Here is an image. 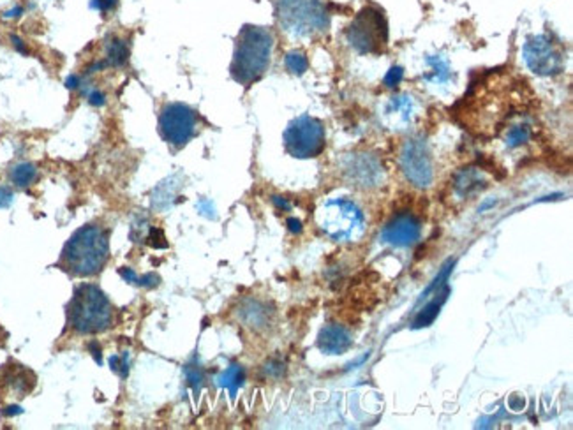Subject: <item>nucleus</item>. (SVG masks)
Returning <instances> with one entry per match:
<instances>
[{"label": "nucleus", "instance_id": "7c9ffc66", "mask_svg": "<svg viewBox=\"0 0 573 430\" xmlns=\"http://www.w3.org/2000/svg\"><path fill=\"white\" fill-rule=\"evenodd\" d=\"M94 7L99 11H113L117 7V0H94Z\"/></svg>", "mask_w": 573, "mask_h": 430}, {"label": "nucleus", "instance_id": "2eb2a0df", "mask_svg": "<svg viewBox=\"0 0 573 430\" xmlns=\"http://www.w3.org/2000/svg\"><path fill=\"white\" fill-rule=\"evenodd\" d=\"M485 173L478 168L461 169L456 175V180H453V189H456L457 194L462 196V198H468V196L482 191V189H485Z\"/></svg>", "mask_w": 573, "mask_h": 430}, {"label": "nucleus", "instance_id": "393cba45", "mask_svg": "<svg viewBox=\"0 0 573 430\" xmlns=\"http://www.w3.org/2000/svg\"><path fill=\"white\" fill-rule=\"evenodd\" d=\"M402 78H404V69L399 68V65H394V68L387 73V76H384V80H383L384 87H388V88L397 87V85L402 81Z\"/></svg>", "mask_w": 573, "mask_h": 430}, {"label": "nucleus", "instance_id": "5701e85b", "mask_svg": "<svg viewBox=\"0 0 573 430\" xmlns=\"http://www.w3.org/2000/svg\"><path fill=\"white\" fill-rule=\"evenodd\" d=\"M284 64H286L288 71L291 74H297V76L304 74L307 68H309V61H307V57L302 51H290L286 55V58H284Z\"/></svg>", "mask_w": 573, "mask_h": 430}, {"label": "nucleus", "instance_id": "2f4dec72", "mask_svg": "<svg viewBox=\"0 0 573 430\" xmlns=\"http://www.w3.org/2000/svg\"><path fill=\"white\" fill-rule=\"evenodd\" d=\"M272 201L275 203V206H279V209H283V210H290L291 209L290 201H288L286 198H283V196H273Z\"/></svg>", "mask_w": 573, "mask_h": 430}, {"label": "nucleus", "instance_id": "6e6552de", "mask_svg": "<svg viewBox=\"0 0 573 430\" xmlns=\"http://www.w3.org/2000/svg\"><path fill=\"white\" fill-rule=\"evenodd\" d=\"M198 115L182 103H172L162 108L159 115V135L166 143L175 148H182L196 136Z\"/></svg>", "mask_w": 573, "mask_h": 430}, {"label": "nucleus", "instance_id": "f03ea898", "mask_svg": "<svg viewBox=\"0 0 573 430\" xmlns=\"http://www.w3.org/2000/svg\"><path fill=\"white\" fill-rule=\"evenodd\" d=\"M110 242L108 233L98 224L80 228L61 254V266L75 277H90L102 270L108 261Z\"/></svg>", "mask_w": 573, "mask_h": 430}, {"label": "nucleus", "instance_id": "bb28decb", "mask_svg": "<svg viewBox=\"0 0 573 430\" xmlns=\"http://www.w3.org/2000/svg\"><path fill=\"white\" fill-rule=\"evenodd\" d=\"M265 372L272 377H280L284 374V363L279 362V360H272V362H268L267 367H265Z\"/></svg>", "mask_w": 573, "mask_h": 430}, {"label": "nucleus", "instance_id": "4468645a", "mask_svg": "<svg viewBox=\"0 0 573 430\" xmlns=\"http://www.w3.org/2000/svg\"><path fill=\"white\" fill-rule=\"evenodd\" d=\"M353 346V337L341 325H327L317 335V347L325 355H344Z\"/></svg>", "mask_w": 573, "mask_h": 430}, {"label": "nucleus", "instance_id": "9b49d317", "mask_svg": "<svg viewBox=\"0 0 573 430\" xmlns=\"http://www.w3.org/2000/svg\"><path fill=\"white\" fill-rule=\"evenodd\" d=\"M344 173L351 185L362 189L378 187L383 182L384 169L378 157L369 154H351L344 162Z\"/></svg>", "mask_w": 573, "mask_h": 430}, {"label": "nucleus", "instance_id": "b1692460", "mask_svg": "<svg viewBox=\"0 0 573 430\" xmlns=\"http://www.w3.org/2000/svg\"><path fill=\"white\" fill-rule=\"evenodd\" d=\"M452 268H453V261L446 263V265L441 268V272L438 273V277H436V279L432 280L431 286H429L427 289H425L424 293H421L420 300L427 298V296L431 295L432 291H436V289H439V286H445V283H446V279H448V276H450V272H452Z\"/></svg>", "mask_w": 573, "mask_h": 430}, {"label": "nucleus", "instance_id": "a211bd4d", "mask_svg": "<svg viewBox=\"0 0 573 430\" xmlns=\"http://www.w3.org/2000/svg\"><path fill=\"white\" fill-rule=\"evenodd\" d=\"M243 381H246V370H243L242 365H229L219 377H217V384L224 390L229 392V395L235 397L238 388L242 387Z\"/></svg>", "mask_w": 573, "mask_h": 430}, {"label": "nucleus", "instance_id": "cd10ccee", "mask_svg": "<svg viewBox=\"0 0 573 430\" xmlns=\"http://www.w3.org/2000/svg\"><path fill=\"white\" fill-rule=\"evenodd\" d=\"M110 363H112V369L117 370L122 377L127 376V362H125V360H122L118 357H112L110 358Z\"/></svg>", "mask_w": 573, "mask_h": 430}, {"label": "nucleus", "instance_id": "9d476101", "mask_svg": "<svg viewBox=\"0 0 573 430\" xmlns=\"http://www.w3.org/2000/svg\"><path fill=\"white\" fill-rule=\"evenodd\" d=\"M522 57L527 68L538 76H556L564 68L563 55L547 36L530 37L522 48Z\"/></svg>", "mask_w": 573, "mask_h": 430}, {"label": "nucleus", "instance_id": "20e7f679", "mask_svg": "<svg viewBox=\"0 0 573 430\" xmlns=\"http://www.w3.org/2000/svg\"><path fill=\"white\" fill-rule=\"evenodd\" d=\"M280 27L295 37L323 34L330 27V14L323 0H275Z\"/></svg>", "mask_w": 573, "mask_h": 430}, {"label": "nucleus", "instance_id": "72a5a7b5", "mask_svg": "<svg viewBox=\"0 0 573 430\" xmlns=\"http://www.w3.org/2000/svg\"><path fill=\"white\" fill-rule=\"evenodd\" d=\"M11 41H13L14 48H16V50L20 51V53H27V48H25L23 41H21V39H18L16 36H13V37H11Z\"/></svg>", "mask_w": 573, "mask_h": 430}, {"label": "nucleus", "instance_id": "7ed1b4c3", "mask_svg": "<svg viewBox=\"0 0 573 430\" xmlns=\"http://www.w3.org/2000/svg\"><path fill=\"white\" fill-rule=\"evenodd\" d=\"M113 320V307L108 296L94 284L76 288L68 305V325L81 335L105 332Z\"/></svg>", "mask_w": 573, "mask_h": 430}, {"label": "nucleus", "instance_id": "1a4fd4ad", "mask_svg": "<svg viewBox=\"0 0 573 430\" xmlns=\"http://www.w3.org/2000/svg\"><path fill=\"white\" fill-rule=\"evenodd\" d=\"M399 162H401V169L409 184L419 189L431 187L432 180H434V166H432L431 150H429L425 140H408L402 145Z\"/></svg>", "mask_w": 573, "mask_h": 430}, {"label": "nucleus", "instance_id": "f704fd0d", "mask_svg": "<svg viewBox=\"0 0 573 430\" xmlns=\"http://www.w3.org/2000/svg\"><path fill=\"white\" fill-rule=\"evenodd\" d=\"M6 413H7V414H18V413H21V409H20V407L13 406V407H7Z\"/></svg>", "mask_w": 573, "mask_h": 430}, {"label": "nucleus", "instance_id": "dca6fc26", "mask_svg": "<svg viewBox=\"0 0 573 430\" xmlns=\"http://www.w3.org/2000/svg\"><path fill=\"white\" fill-rule=\"evenodd\" d=\"M448 293H450V289L446 286L443 288L441 293H436V298L432 300V302H429L427 305H425L424 309L416 314L415 321H413V328L416 330V328H425V326H431L432 322H434L436 318H438L439 309H441V305L445 303Z\"/></svg>", "mask_w": 573, "mask_h": 430}, {"label": "nucleus", "instance_id": "f3484780", "mask_svg": "<svg viewBox=\"0 0 573 430\" xmlns=\"http://www.w3.org/2000/svg\"><path fill=\"white\" fill-rule=\"evenodd\" d=\"M427 64H429V68H431V71L425 74V80H427L429 83L439 85V87L450 83V80L453 78V74H452V69H450V64L446 58L436 55V57L427 58Z\"/></svg>", "mask_w": 573, "mask_h": 430}, {"label": "nucleus", "instance_id": "473e14b6", "mask_svg": "<svg viewBox=\"0 0 573 430\" xmlns=\"http://www.w3.org/2000/svg\"><path fill=\"white\" fill-rule=\"evenodd\" d=\"M288 226H290V229L293 233H300L302 231V222L298 221V219H295V217L288 219Z\"/></svg>", "mask_w": 573, "mask_h": 430}, {"label": "nucleus", "instance_id": "6ab92c4d", "mask_svg": "<svg viewBox=\"0 0 573 430\" xmlns=\"http://www.w3.org/2000/svg\"><path fill=\"white\" fill-rule=\"evenodd\" d=\"M240 316L249 326L261 328L270 320V310H267V307L260 302H247L240 310Z\"/></svg>", "mask_w": 573, "mask_h": 430}, {"label": "nucleus", "instance_id": "412c9836", "mask_svg": "<svg viewBox=\"0 0 573 430\" xmlns=\"http://www.w3.org/2000/svg\"><path fill=\"white\" fill-rule=\"evenodd\" d=\"M11 184H14L20 189H27L38 180V168L31 162H20V164L13 166L9 172Z\"/></svg>", "mask_w": 573, "mask_h": 430}, {"label": "nucleus", "instance_id": "c85d7f7f", "mask_svg": "<svg viewBox=\"0 0 573 430\" xmlns=\"http://www.w3.org/2000/svg\"><path fill=\"white\" fill-rule=\"evenodd\" d=\"M13 201V191L9 187H4L0 185V209H6V206L11 205Z\"/></svg>", "mask_w": 573, "mask_h": 430}, {"label": "nucleus", "instance_id": "0eeeda50", "mask_svg": "<svg viewBox=\"0 0 573 430\" xmlns=\"http://www.w3.org/2000/svg\"><path fill=\"white\" fill-rule=\"evenodd\" d=\"M283 140L284 148L291 157L312 159L325 150L327 135L323 122L310 115H302L288 124Z\"/></svg>", "mask_w": 573, "mask_h": 430}, {"label": "nucleus", "instance_id": "423d86ee", "mask_svg": "<svg viewBox=\"0 0 573 430\" xmlns=\"http://www.w3.org/2000/svg\"><path fill=\"white\" fill-rule=\"evenodd\" d=\"M349 46L360 55H382L388 46V23L378 7H364L346 31Z\"/></svg>", "mask_w": 573, "mask_h": 430}, {"label": "nucleus", "instance_id": "ddd939ff", "mask_svg": "<svg viewBox=\"0 0 573 430\" xmlns=\"http://www.w3.org/2000/svg\"><path fill=\"white\" fill-rule=\"evenodd\" d=\"M415 113L416 106L411 95L399 94L390 98V101L384 106V122L391 129H406L411 125Z\"/></svg>", "mask_w": 573, "mask_h": 430}, {"label": "nucleus", "instance_id": "aec40b11", "mask_svg": "<svg viewBox=\"0 0 573 430\" xmlns=\"http://www.w3.org/2000/svg\"><path fill=\"white\" fill-rule=\"evenodd\" d=\"M129 61V46L120 37H113L106 44V65L122 68Z\"/></svg>", "mask_w": 573, "mask_h": 430}, {"label": "nucleus", "instance_id": "4be33fe9", "mask_svg": "<svg viewBox=\"0 0 573 430\" xmlns=\"http://www.w3.org/2000/svg\"><path fill=\"white\" fill-rule=\"evenodd\" d=\"M531 140V127L527 124H517L506 131L505 142L510 148L522 147Z\"/></svg>", "mask_w": 573, "mask_h": 430}, {"label": "nucleus", "instance_id": "39448f33", "mask_svg": "<svg viewBox=\"0 0 573 430\" xmlns=\"http://www.w3.org/2000/svg\"><path fill=\"white\" fill-rule=\"evenodd\" d=\"M317 224L334 242H358L365 231L364 212L349 199H330L317 212Z\"/></svg>", "mask_w": 573, "mask_h": 430}, {"label": "nucleus", "instance_id": "f257e3e1", "mask_svg": "<svg viewBox=\"0 0 573 430\" xmlns=\"http://www.w3.org/2000/svg\"><path fill=\"white\" fill-rule=\"evenodd\" d=\"M273 36L267 27L246 25L235 43L231 61V78L236 83L249 87L265 76L272 61Z\"/></svg>", "mask_w": 573, "mask_h": 430}, {"label": "nucleus", "instance_id": "a878e982", "mask_svg": "<svg viewBox=\"0 0 573 430\" xmlns=\"http://www.w3.org/2000/svg\"><path fill=\"white\" fill-rule=\"evenodd\" d=\"M187 381H189V384L194 390H198L203 383V370L198 365L187 367Z\"/></svg>", "mask_w": 573, "mask_h": 430}, {"label": "nucleus", "instance_id": "f8f14e48", "mask_svg": "<svg viewBox=\"0 0 573 430\" xmlns=\"http://www.w3.org/2000/svg\"><path fill=\"white\" fill-rule=\"evenodd\" d=\"M421 236V222L413 214H399L382 231V240L391 247L415 246Z\"/></svg>", "mask_w": 573, "mask_h": 430}, {"label": "nucleus", "instance_id": "c756f323", "mask_svg": "<svg viewBox=\"0 0 573 430\" xmlns=\"http://www.w3.org/2000/svg\"><path fill=\"white\" fill-rule=\"evenodd\" d=\"M88 103L94 106H102L106 103V98L101 90H92L90 94H88Z\"/></svg>", "mask_w": 573, "mask_h": 430}]
</instances>
